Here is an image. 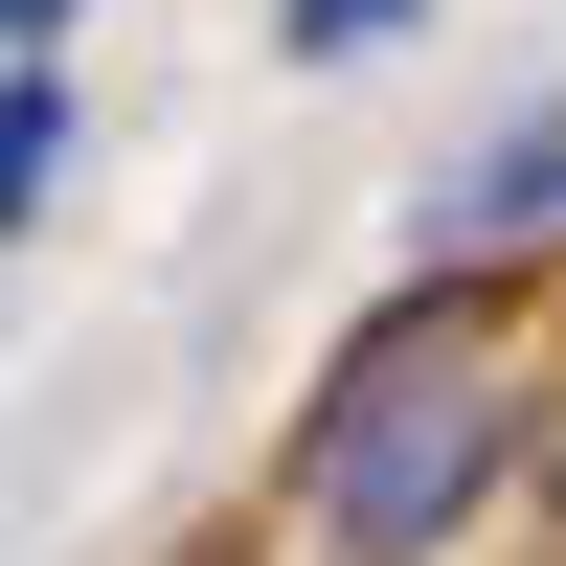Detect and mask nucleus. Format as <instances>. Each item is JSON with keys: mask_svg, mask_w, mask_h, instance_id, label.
Segmentation results:
<instances>
[{"mask_svg": "<svg viewBox=\"0 0 566 566\" xmlns=\"http://www.w3.org/2000/svg\"><path fill=\"white\" fill-rule=\"evenodd\" d=\"M522 453H544V295L386 272L272 431V566H476L522 522Z\"/></svg>", "mask_w": 566, "mask_h": 566, "instance_id": "obj_1", "label": "nucleus"}, {"mask_svg": "<svg viewBox=\"0 0 566 566\" xmlns=\"http://www.w3.org/2000/svg\"><path fill=\"white\" fill-rule=\"evenodd\" d=\"M544 250H566V91H522L476 159L408 181V272H453V295H544Z\"/></svg>", "mask_w": 566, "mask_h": 566, "instance_id": "obj_2", "label": "nucleus"}, {"mask_svg": "<svg viewBox=\"0 0 566 566\" xmlns=\"http://www.w3.org/2000/svg\"><path fill=\"white\" fill-rule=\"evenodd\" d=\"M69 159H91V91H69V69H0V250L69 205Z\"/></svg>", "mask_w": 566, "mask_h": 566, "instance_id": "obj_3", "label": "nucleus"}, {"mask_svg": "<svg viewBox=\"0 0 566 566\" xmlns=\"http://www.w3.org/2000/svg\"><path fill=\"white\" fill-rule=\"evenodd\" d=\"M408 23H431V0H272V45H295V69H386Z\"/></svg>", "mask_w": 566, "mask_h": 566, "instance_id": "obj_4", "label": "nucleus"}, {"mask_svg": "<svg viewBox=\"0 0 566 566\" xmlns=\"http://www.w3.org/2000/svg\"><path fill=\"white\" fill-rule=\"evenodd\" d=\"M522 522L566 544V317H544V453H522Z\"/></svg>", "mask_w": 566, "mask_h": 566, "instance_id": "obj_5", "label": "nucleus"}, {"mask_svg": "<svg viewBox=\"0 0 566 566\" xmlns=\"http://www.w3.org/2000/svg\"><path fill=\"white\" fill-rule=\"evenodd\" d=\"M69 23L91 0H0V69H69Z\"/></svg>", "mask_w": 566, "mask_h": 566, "instance_id": "obj_6", "label": "nucleus"}, {"mask_svg": "<svg viewBox=\"0 0 566 566\" xmlns=\"http://www.w3.org/2000/svg\"><path fill=\"white\" fill-rule=\"evenodd\" d=\"M227 566H272V544H227Z\"/></svg>", "mask_w": 566, "mask_h": 566, "instance_id": "obj_7", "label": "nucleus"}]
</instances>
